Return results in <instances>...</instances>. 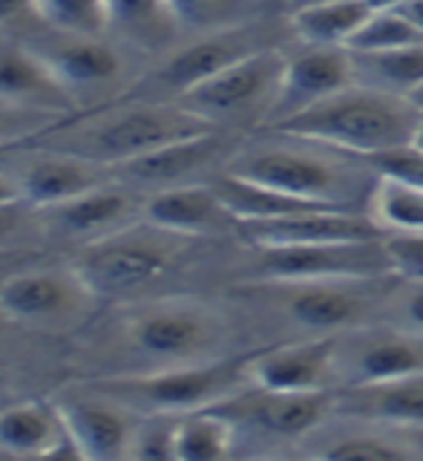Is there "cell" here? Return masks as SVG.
<instances>
[{
	"mask_svg": "<svg viewBox=\"0 0 423 461\" xmlns=\"http://www.w3.org/2000/svg\"><path fill=\"white\" fill-rule=\"evenodd\" d=\"M395 274L383 277L237 280L230 303L256 346L276 340L334 338L383 317Z\"/></svg>",
	"mask_w": 423,
	"mask_h": 461,
	"instance_id": "cell-1",
	"label": "cell"
},
{
	"mask_svg": "<svg viewBox=\"0 0 423 461\" xmlns=\"http://www.w3.org/2000/svg\"><path fill=\"white\" fill-rule=\"evenodd\" d=\"M119 340L130 369H167L230 357L256 343L233 303L205 297H139L122 309Z\"/></svg>",
	"mask_w": 423,
	"mask_h": 461,
	"instance_id": "cell-2",
	"label": "cell"
},
{
	"mask_svg": "<svg viewBox=\"0 0 423 461\" xmlns=\"http://www.w3.org/2000/svg\"><path fill=\"white\" fill-rule=\"evenodd\" d=\"M222 170L305 202L355 213H366L377 182L374 167L363 156L271 127L248 133Z\"/></svg>",
	"mask_w": 423,
	"mask_h": 461,
	"instance_id": "cell-3",
	"label": "cell"
},
{
	"mask_svg": "<svg viewBox=\"0 0 423 461\" xmlns=\"http://www.w3.org/2000/svg\"><path fill=\"white\" fill-rule=\"evenodd\" d=\"M208 130L216 127H211L191 110H184L176 101L119 98L115 104H101L93 115H69V119L32 141L61 153L90 158V162L112 170L156 148H165L170 141L191 139L208 133Z\"/></svg>",
	"mask_w": 423,
	"mask_h": 461,
	"instance_id": "cell-4",
	"label": "cell"
},
{
	"mask_svg": "<svg viewBox=\"0 0 423 461\" xmlns=\"http://www.w3.org/2000/svg\"><path fill=\"white\" fill-rule=\"evenodd\" d=\"M213 242L222 240L182 237L136 220L84 245L81 257L72 266L95 300H139L170 280L173 274H179L196 254H205Z\"/></svg>",
	"mask_w": 423,
	"mask_h": 461,
	"instance_id": "cell-5",
	"label": "cell"
},
{
	"mask_svg": "<svg viewBox=\"0 0 423 461\" xmlns=\"http://www.w3.org/2000/svg\"><path fill=\"white\" fill-rule=\"evenodd\" d=\"M418 119L420 110L410 98L372 90L363 84H348L309 110L274 124L271 130L320 139L340 150L369 158L410 144Z\"/></svg>",
	"mask_w": 423,
	"mask_h": 461,
	"instance_id": "cell-6",
	"label": "cell"
},
{
	"mask_svg": "<svg viewBox=\"0 0 423 461\" xmlns=\"http://www.w3.org/2000/svg\"><path fill=\"white\" fill-rule=\"evenodd\" d=\"M251 352V349H248ZM230 355L205 364L167 366V369H144V372H112L95 378L86 386L110 395L133 412H165L184 415L196 410H208L233 398L251 386L245 372V355Z\"/></svg>",
	"mask_w": 423,
	"mask_h": 461,
	"instance_id": "cell-7",
	"label": "cell"
},
{
	"mask_svg": "<svg viewBox=\"0 0 423 461\" xmlns=\"http://www.w3.org/2000/svg\"><path fill=\"white\" fill-rule=\"evenodd\" d=\"M285 47H266L239 58L208 81L179 95L176 104L205 119L216 130L254 133L266 124L274 98L280 93Z\"/></svg>",
	"mask_w": 423,
	"mask_h": 461,
	"instance_id": "cell-8",
	"label": "cell"
},
{
	"mask_svg": "<svg viewBox=\"0 0 423 461\" xmlns=\"http://www.w3.org/2000/svg\"><path fill=\"white\" fill-rule=\"evenodd\" d=\"M291 41L285 14H274V18H256L230 29H219V32L179 41L170 52H165V61L150 76V86L156 90L158 101H176L196 84L208 81L219 69L230 67L239 58L251 55L266 47H285Z\"/></svg>",
	"mask_w": 423,
	"mask_h": 461,
	"instance_id": "cell-9",
	"label": "cell"
},
{
	"mask_svg": "<svg viewBox=\"0 0 423 461\" xmlns=\"http://www.w3.org/2000/svg\"><path fill=\"white\" fill-rule=\"evenodd\" d=\"M21 41L43 58L76 110L84 104H107L110 95L122 93L133 81L127 50L110 35H67L40 26V32Z\"/></svg>",
	"mask_w": 423,
	"mask_h": 461,
	"instance_id": "cell-10",
	"label": "cell"
},
{
	"mask_svg": "<svg viewBox=\"0 0 423 461\" xmlns=\"http://www.w3.org/2000/svg\"><path fill=\"white\" fill-rule=\"evenodd\" d=\"M334 407V393H271L248 386L233 398L216 403V410L230 418L239 447L259 444L256 453H288L323 421Z\"/></svg>",
	"mask_w": 423,
	"mask_h": 461,
	"instance_id": "cell-11",
	"label": "cell"
},
{
	"mask_svg": "<svg viewBox=\"0 0 423 461\" xmlns=\"http://www.w3.org/2000/svg\"><path fill=\"white\" fill-rule=\"evenodd\" d=\"M392 274L383 237L338 240L314 245H242L239 280H297V277H383Z\"/></svg>",
	"mask_w": 423,
	"mask_h": 461,
	"instance_id": "cell-12",
	"label": "cell"
},
{
	"mask_svg": "<svg viewBox=\"0 0 423 461\" xmlns=\"http://www.w3.org/2000/svg\"><path fill=\"white\" fill-rule=\"evenodd\" d=\"M423 372V335L389 321L363 323L334 338V389L366 386Z\"/></svg>",
	"mask_w": 423,
	"mask_h": 461,
	"instance_id": "cell-13",
	"label": "cell"
},
{
	"mask_svg": "<svg viewBox=\"0 0 423 461\" xmlns=\"http://www.w3.org/2000/svg\"><path fill=\"white\" fill-rule=\"evenodd\" d=\"M248 133H230V130H208L182 141H170L165 148H156L133 162L112 167V179L136 194L148 196L165 187L208 182L228 165L233 150L239 148Z\"/></svg>",
	"mask_w": 423,
	"mask_h": 461,
	"instance_id": "cell-14",
	"label": "cell"
},
{
	"mask_svg": "<svg viewBox=\"0 0 423 461\" xmlns=\"http://www.w3.org/2000/svg\"><path fill=\"white\" fill-rule=\"evenodd\" d=\"M0 170L6 173L18 199L32 208L58 205V202L72 199L112 179V170L104 165L43 148L35 141L0 150Z\"/></svg>",
	"mask_w": 423,
	"mask_h": 461,
	"instance_id": "cell-15",
	"label": "cell"
},
{
	"mask_svg": "<svg viewBox=\"0 0 423 461\" xmlns=\"http://www.w3.org/2000/svg\"><path fill=\"white\" fill-rule=\"evenodd\" d=\"M95 294L76 266L29 268L0 283V314L32 326H64L90 314Z\"/></svg>",
	"mask_w": 423,
	"mask_h": 461,
	"instance_id": "cell-16",
	"label": "cell"
},
{
	"mask_svg": "<svg viewBox=\"0 0 423 461\" xmlns=\"http://www.w3.org/2000/svg\"><path fill=\"white\" fill-rule=\"evenodd\" d=\"M294 456L302 458H423V429L398 427L372 418L328 412L309 436H305Z\"/></svg>",
	"mask_w": 423,
	"mask_h": 461,
	"instance_id": "cell-17",
	"label": "cell"
},
{
	"mask_svg": "<svg viewBox=\"0 0 423 461\" xmlns=\"http://www.w3.org/2000/svg\"><path fill=\"white\" fill-rule=\"evenodd\" d=\"M141 199L144 196L133 187L110 179L78 196L58 202V205L35 208V225L38 230H47L50 237L78 242L84 249V245L141 220Z\"/></svg>",
	"mask_w": 423,
	"mask_h": 461,
	"instance_id": "cell-18",
	"label": "cell"
},
{
	"mask_svg": "<svg viewBox=\"0 0 423 461\" xmlns=\"http://www.w3.org/2000/svg\"><path fill=\"white\" fill-rule=\"evenodd\" d=\"M334 338L262 343L245 355L248 381L271 393H334Z\"/></svg>",
	"mask_w": 423,
	"mask_h": 461,
	"instance_id": "cell-19",
	"label": "cell"
},
{
	"mask_svg": "<svg viewBox=\"0 0 423 461\" xmlns=\"http://www.w3.org/2000/svg\"><path fill=\"white\" fill-rule=\"evenodd\" d=\"M355 84L352 55L343 47H311V43L288 41L285 47V69L280 81V93L262 127H274L291 115L309 110L317 101ZM259 127V130H262Z\"/></svg>",
	"mask_w": 423,
	"mask_h": 461,
	"instance_id": "cell-20",
	"label": "cell"
},
{
	"mask_svg": "<svg viewBox=\"0 0 423 461\" xmlns=\"http://www.w3.org/2000/svg\"><path fill=\"white\" fill-rule=\"evenodd\" d=\"M55 403L61 410L67 436L78 458H130V441H133L141 412H133L93 386H86V393H76Z\"/></svg>",
	"mask_w": 423,
	"mask_h": 461,
	"instance_id": "cell-21",
	"label": "cell"
},
{
	"mask_svg": "<svg viewBox=\"0 0 423 461\" xmlns=\"http://www.w3.org/2000/svg\"><path fill=\"white\" fill-rule=\"evenodd\" d=\"M141 220L182 237L237 240V220L219 202L211 182H194L148 194L141 199Z\"/></svg>",
	"mask_w": 423,
	"mask_h": 461,
	"instance_id": "cell-22",
	"label": "cell"
},
{
	"mask_svg": "<svg viewBox=\"0 0 423 461\" xmlns=\"http://www.w3.org/2000/svg\"><path fill=\"white\" fill-rule=\"evenodd\" d=\"M383 237L366 213L352 211H302L276 216V220L237 222V242L254 249L271 245H314V242H338V240H369Z\"/></svg>",
	"mask_w": 423,
	"mask_h": 461,
	"instance_id": "cell-23",
	"label": "cell"
},
{
	"mask_svg": "<svg viewBox=\"0 0 423 461\" xmlns=\"http://www.w3.org/2000/svg\"><path fill=\"white\" fill-rule=\"evenodd\" d=\"M0 104L58 115H76V104L43 58L21 38L0 35Z\"/></svg>",
	"mask_w": 423,
	"mask_h": 461,
	"instance_id": "cell-24",
	"label": "cell"
},
{
	"mask_svg": "<svg viewBox=\"0 0 423 461\" xmlns=\"http://www.w3.org/2000/svg\"><path fill=\"white\" fill-rule=\"evenodd\" d=\"M0 453L21 458H78L55 401H26L0 410Z\"/></svg>",
	"mask_w": 423,
	"mask_h": 461,
	"instance_id": "cell-25",
	"label": "cell"
},
{
	"mask_svg": "<svg viewBox=\"0 0 423 461\" xmlns=\"http://www.w3.org/2000/svg\"><path fill=\"white\" fill-rule=\"evenodd\" d=\"M334 412L423 429V372L406 378L334 389Z\"/></svg>",
	"mask_w": 423,
	"mask_h": 461,
	"instance_id": "cell-26",
	"label": "cell"
},
{
	"mask_svg": "<svg viewBox=\"0 0 423 461\" xmlns=\"http://www.w3.org/2000/svg\"><path fill=\"white\" fill-rule=\"evenodd\" d=\"M107 35L144 55L170 52L182 41L165 0H104Z\"/></svg>",
	"mask_w": 423,
	"mask_h": 461,
	"instance_id": "cell-27",
	"label": "cell"
},
{
	"mask_svg": "<svg viewBox=\"0 0 423 461\" xmlns=\"http://www.w3.org/2000/svg\"><path fill=\"white\" fill-rule=\"evenodd\" d=\"M372 14L366 0H323L285 14L291 41L311 43V47H348Z\"/></svg>",
	"mask_w": 423,
	"mask_h": 461,
	"instance_id": "cell-28",
	"label": "cell"
},
{
	"mask_svg": "<svg viewBox=\"0 0 423 461\" xmlns=\"http://www.w3.org/2000/svg\"><path fill=\"white\" fill-rule=\"evenodd\" d=\"M352 55L355 84L372 90L410 98L423 84V43L383 52H348Z\"/></svg>",
	"mask_w": 423,
	"mask_h": 461,
	"instance_id": "cell-29",
	"label": "cell"
},
{
	"mask_svg": "<svg viewBox=\"0 0 423 461\" xmlns=\"http://www.w3.org/2000/svg\"><path fill=\"white\" fill-rule=\"evenodd\" d=\"M237 456V429L216 407L184 412L176 418L173 458L179 461H219Z\"/></svg>",
	"mask_w": 423,
	"mask_h": 461,
	"instance_id": "cell-30",
	"label": "cell"
},
{
	"mask_svg": "<svg viewBox=\"0 0 423 461\" xmlns=\"http://www.w3.org/2000/svg\"><path fill=\"white\" fill-rule=\"evenodd\" d=\"M366 216L386 234H423V187L395 176H381L369 194Z\"/></svg>",
	"mask_w": 423,
	"mask_h": 461,
	"instance_id": "cell-31",
	"label": "cell"
},
{
	"mask_svg": "<svg viewBox=\"0 0 423 461\" xmlns=\"http://www.w3.org/2000/svg\"><path fill=\"white\" fill-rule=\"evenodd\" d=\"M165 6L182 41L219 32V29H230L256 18H274V14L259 12L248 0H165Z\"/></svg>",
	"mask_w": 423,
	"mask_h": 461,
	"instance_id": "cell-32",
	"label": "cell"
},
{
	"mask_svg": "<svg viewBox=\"0 0 423 461\" xmlns=\"http://www.w3.org/2000/svg\"><path fill=\"white\" fill-rule=\"evenodd\" d=\"M29 14L67 35H107L104 0H29Z\"/></svg>",
	"mask_w": 423,
	"mask_h": 461,
	"instance_id": "cell-33",
	"label": "cell"
},
{
	"mask_svg": "<svg viewBox=\"0 0 423 461\" xmlns=\"http://www.w3.org/2000/svg\"><path fill=\"white\" fill-rule=\"evenodd\" d=\"M412 43H423V35L418 26L406 18L400 9H383L372 12L357 35L348 41V52H383V50H398V47H412Z\"/></svg>",
	"mask_w": 423,
	"mask_h": 461,
	"instance_id": "cell-34",
	"label": "cell"
},
{
	"mask_svg": "<svg viewBox=\"0 0 423 461\" xmlns=\"http://www.w3.org/2000/svg\"><path fill=\"white\" fill-rule=\"evenodd\" d=\"M176 418L179 415H165V412L139 415L133 441H130V458H153V461L173 458Z\"/></svg>",
	"mask_w": 423,
	"mask_h": 461,
	"instance_id": "cell-35",
	"label": "cell"
},
{
	"mask_svg": "<svg viewBox=\"0 0 423 461\" xmlns=\"http://www.w3.org/2000/svg\"><path fill=\"white\" fill-rule=\"evenodd\" d=\"M61 122L64 119H58V115L0 104V150L14 148V144H23V141H32Z\"/></svg>",
	"mask_w": 423,
	"mask_h": 461,
	"instance_id": "cell-36",
	"label": "cell"
},
{
	"mask_svg": "<svg viewBox=\"0 0 423 461\" xmlns=\"http://www.w3.org/2000/svg\"><path fill=\"white\" fill-rule=\"evenodd\" d=\"M395 326L412 329L423 335V280H395L392 292L386 297L383 317Z\"/></svg>",
	"mask_w": 423,
	"mask_h": 461,
	"instance_id": "cell-37",
	"label": "cell"
},
{
	"mask_svg": "<svg viewBox=\"0 0 423 461\" xmlns=\"http://www.w3.org/2000/svg\"><path fill=\"white\" fill-rule=\"evenodd\" d=\"M389 268L400 280H423V234H386Z\"/></svg>",
	"mask_w": 423,
	"mask_h": 461,
	"instance_id": "cell-38",
	"label": "cell"
},
{
	"mask_svg": "<svg viewBox=\"0 0 423 461\" xmlns=\"http://www.w3.org/2000/svg\"><path fill=\"white\" fill-rule=\"evenodd\" d=\"M366 162L374 167V173H381V176H395V179L423 187V153L415 150L412 144L369 156Z\"/></svg>",
	"mask_w": 423,
	"mask_h": 461,
	"instance_id": "cell-39",
	"label": "cell"
},
{
	"mask_svg": "<svg viewBox=\"0 0 423 461\" xmlns=\"http://www.w3.org/2000/svg\"><path fill=\"white\" fill-rule=\"evenodd\" d=\"M29 228H38L32 205H26L23 199L0 202V249H9V245H14Z\"/></svg>",
	"mask_w": 423,
	"mask_h": 461,
	"instance_id": "cell-40",
	"label": "cell"
},
{
	"mask_svg": "<svg viewBox=\"0 0 423 461\" xmlns=\"http://www.w3.org/2000/svg\"><path fill=\"white\" fill-rule=\"evenodd\" d=\"M29 14V0H0V26L14 23Z\"/></svg>",
	"mask_w": 423,
	"mask_h": 461,
	"instance_id": "cell-41",
	"label": "cell"
},
{
	"mask_svg": "<svg viewBox=\"0 0 423 461\" xmlns=\"http://www.w3.org/2000/svg\"><path fill=\"white\" fill-rule=\"evenodd\" d=\"M400 12H403L406 18H410V21L418 26V32L423 35V0H410V4H406Z\"/></svg>",
	"mask_w": 423,
	"mask_h": 461,
	"instance_id": "cell-42",
	"label": "cell"
},
{
	"mask_svg": "<svg viewBox=\"0 0 423 461\" xmlns=\"http://www.w3.org/2000/svg\"><path fill=\"white\" fill-rule=\"evenodd\" d=\"M266 14H285V0H248Z\"/></svg>",
	"mask_w": 423,
	"mask_h": 461,
	"instance_id": "cell-43",
	"label": "cell"
},
{
	"mask_svg": "<svg viewBox=\"0 0 423 461\" xmlns=\"http://www.w3.org/2000/svg\"><path fill=\"white\" fill-rule=\"evenodd\" d=\"M410 0H366V6L372 12H383V9H403Z\"/></svg>",
	"mask_w": 423,
	"mask_h": 461,
	"instance_id": "cell-44",
	"label": "cell"
},
{
	"mask_svg": "<svg viewBox=\"0 0 423 461\" xmlns=\"http://www.w3.org/2000/svg\"><path fill=\"white\" fill-rule=\"evenodd\" d=\"M9 199H18V194H14L12 182L6 179V173L0 170V202H9Z\"/></svg>",
	"mask_w": 423,
	"mask_h": 461,
	"instance_id": "cell-45",
	"label": "cell"
},
{
	"mask_svg": "<svg viewBox=\"0 0 423 461\" xmlns=\"http://www.w3.org/2000/svg\"><path fill=\"white\" fill-rule=\"evenodd\" d=\"M412 148L423 153V113H420V119H418V127H415V133H412Z\"/></svg>",
	"mask_w": 423,
	"mask_h": 461,
	"instance_id": "cell-46",
	"label": "cell"
},
{
	"mask_svg": "<svg viewBox=\"0 0 423 461\" xmlns=\"http://www.w3.org/2000/svg\"><path fill=\"white\" fill-rule=\"evenodd\" d=\"M311 4H323V0H285V14L294 9H302V6H311Z\"/></svg>",
	"mask_w": 423,
	"mask_h": 461,
	"instance_id": "cell-47",
	"label": "cell"
},
{
	"mask_svg": "<svg viewBox=\"0 0 423 461\" xmlns=\"http://www.w3.org/2000/svg\"><path fill=\"white\" fill-rule=\"evenodd\" d=\"M410 101H412V104H415V107H418V110L423 113V84H420L418 90H415V93L410 95Z\"/></svg>",
	"mask_w": 423,
	"mask_h": 461,
	"instance_id": "cell-48",
	"label": "cell"
}]
</instances>
